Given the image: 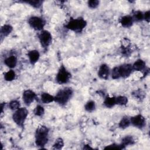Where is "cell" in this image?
Instances as JSON below:
<instances>
[{"instance_id":"6da1fadb","label":"cell","mask_w":150,"mask_h":150,"mask_svg":"<svg viewBox=\"0 0 150 150\" xmlns=\"http://www.w3.org/2000/svg\"><path fill=\"white\" fill-rule=\"evenodd\" d=\"M49 129L46 126H40L35 132V143L38 146H44L48 141Z\"/></svg>"},{"instance_id":"7a4b0ae2","label":"cell","mask_w":150,"mask_h":150,"mask_svg":"<svg viewBox=\"0 0 150 150\" xmlns=\"http://www.w3.org/2000/svg\"><path fill=\"white\" fill-rule=\"evenodd\" d=\"M73 95L71 88L66 87L60 90L54 96V101L61 105L66 104Z\"/></svg>"},{"instance_id":"3957f363","label":"cell","mask_w":150,"mask_h":150,"mask_svg":"<svg viewBox=\"0 0 150 150\" xmlns=\"http://www.w3.org/2000/svg\"><path fill=\"white\" fill-rule=\"evenodd\" d=\"M86 21L81 18L71 19L66 25V27L74 32H80L86 26Z\"/></svg>"},{"instance_id":"277c9868","label":"cell","mask_w":150,"mask_h":150,"mask_svg":"<svg viewBox=\"0 0 150 150\" xmlns=\"http://www.w3.org/2000/svg\"><path fill=\"white\" fill-rule=\"evenodd\" d=\"M28 115V111L26 108H19V109L15 110V112L12 115V118L13 121L18 126H23L25 120Z\"/></svg>"},{"instance_id":"5b68a950","label":"cell","mask_w":150,"mask_h":150,"mask_svg":"<svg viewBox=\"0 0 150 150\" xmlns=\"http://www.w3.org/2000/svg\"><path fill=\"white\" fill-rule=\"evenodd\" d=\"M70 77L71 74L63 66H62L56 74V79L59 84H64L70 80Z\"/></svg>"},{"instance_id":"8992f818","label":"cell","mask_w":150,"mask_h":150,"mask_svg":"<svg viewBox=\"0 0 150 150\" xmlns=\"http://www.w3.org/2000/svg\"><path fill=\"white\" fill-rule=\"evenodd\" d=\"M30 26L36 30H42L45 26V21L39 16H32L28 20Z\"/></svg>"},{"instance_id":"52a82bcc","label":"cell","mask_w":150,"mask_h":150,"mask_svg":"<svg viewBox=\"0 0 150 150\" xmlns=\"http://www.w3.org/2000/svg\"><path fill=\"white\" fill-rule=\"evenodd\" d=\"M39 39L42 46L43 47H47L52 43V36L49 31L44 30H42L39 35Z\"/></svg>"},{"instance_id":"ba28073f","label":"cell","mask_w":150,"mask_h":150,"mask_svg":"<svg viewBox=\"0 0 150 150\" xmlns=\"http://www.w3.org/2000/svg\"><path fill=\"white\" fill-rule=\"evenodd\" d=\"M117 69L120 78L128 77V76H129L133 70L132 66L130 64H123L117 67Z\"/></svg>"},{"instance_id":"9c48e42d","label":"cell","mask_w":150,"mask_h":150,"mask_svg":"<svg viewBox=\"0 0 150 150\" xmlns=\"http://www.w3.org/2000/svg\"><path fill=\"white\" fill-rule=\"evenodd\" d=\"M131 124L138 128H142L145 125V119L141 114H138L130 118Z\"/></svg>"},{"instance_id":"30bf717a","label":"cell","mask_w":150,"mask_h":150,"mask_svg":"<svg viewBox=\"0 0 150 150\" xmlns=\"http://www.w3.org/2000/svg\"><path fill=\"white\" fill-rule=\"evenodd\" d=\"M36 97V93L31 90H25L22 96V99L26 105H30Z\"/></svg>"},{"instance_id":"8fae6325","label":"cell","mask_w":150,"mask_h":150,"mask_svg":"<svg viewBox=\"0 0 150 150\" xmlns=\"http://www.w3.org/2000/svg\"><path fill=\"white\" fill-rule=\"evenodd\" d=\"M110 74V71L108 66L106 64H101L98 71V77L101 79L107 80L109 77Z\"/></svg>"},{"instance_id":"7c38bea8","label":"cell","mask_w":150,"mask_h":150,"mask_svg":"<svg viewBox=\"0 0 150 150\" xmlns=\"http://www.w3.org/2000/svg\"><path fill=\"white\" fill-rule=\"evenodd\" d=\"M121 25L124 28H129L131 26L134 22V19L132 16L125 15L122 16L120 21Z\"/></svg>"},{"instance_id":"4fadbf2b","label":"cell","mask_w":150,"mask_h":150,"mask_svg":"<svg viewBox=\"0 0 150 150\" xmlns=\"http://www.w3.org/2000/svg\"><path fill=\"white\" fill-rule=\"evenodd\" d=\"M28 56L29 61L32 64L36 63L39 60L40 57V54L36 50H32L29 51L28 53Z\"/></svg>"},{"instance_id":"5bb4252c","label":"cell","mask_w":150,"mask_h":150,"mask_svg":"<svg viewBox=\"0 0 150 150\" xmlns=\"http://www.w3.org/2000/svg\"><path fill=\"white\" fill-rule=\"evenodd\" d=\"M4 63L9 68H14L17 64V58L15 56H11L4 60Z\"/></svg>"},{"instance_id":"9a60e30c","label":"cell","mask_w":150,"mask_h":150,"mask_svg":"<svg viewBox=\"0 0 150 150\" xmlns=\"http://www.w3.org/2000/svg\"><path fill=\"white\" fill-rule=\"evenodd\" d=\"M132 66L133 70L136 71H141L145 68V62L141 59H138L134 62Z\"/></svg>"},{"instance_id":"2e32d148","label":"cell","mask_w":150,"mask_h":150,"mask_svg":"<svg viewBox=\"0 0 150 150\" xmlns=\"http://www.w3.org/2000/svg\"><path fill=\"white\" fill-rule=\"evenodd\" d=\"M41 100L45 104H49L54 101V97L47 93H43L41 94Z\"/></svg>"},{"instance_id":"e0dca14e","label":"cell","mask_w":150,"mask_h":150,"mask_svg":"<svg viewBox=\"0 0 150 150\" xmlns=\"http://www.w3.org/2000/svg\"><path fill=\"white\" fill-rule=\"evenodd\" d=\"M104 104L107 108H112L115 104V97H109L107 96L104 101Z\"/></svg>"},{"instance_id":"ac0fdd59","label":"cell","mask_w":150,"mask_h":150,"mask_svg":"<svg viewBox=\"0 0 150 150\" xmlns=\"http://www.w3.org/2000/svg\"><path fill=\"white\" fill-rule=\"evenodd\" d=\"M13 30V28L10 25H4L1 28V36H6L9 35Z\"/></svg>"},{"instance_id":"d6986e66","label":"cell","mask_w":150,"mask_h":150,"mask_svg":"<svg viewBox=\"0 0 150 150\" xmlns=\"http://www.w3.org/2000/svg\"><path fill=\"white\" fill-rule=\"evenodd\" d=\"M131 124V121L130 118H129L128 117H124L119 122V127L122 129H125L129 127V125Z\"/></svg>"},{"instance_id":"ffe728a7","label":"cell","mask_w":150,"mask_h":150,"mask_svg":"<svg viewBox=\"0 0 150 150\" xmlns=\"http://www.w3.org/2000/svg\"><path fill=\"white\" fill-rule=\"evenodd\" d=\"M134 144V139L132 137L130 136V135H127L125 136V137H124L122 139V141H121V144L124 146L125 147L127 145H132Z\"/></svg>"},{"instance_id":"44dd1931","label":"cell","mask_w":150,"mask_h":150,"mask_svg":"<svg viewBox=\"0 0 150 150\" xmlns=\"http://www.w3.org/2000/svg\"><path fill=\"white\" fill-rule=\"evenodd\" d=\"M15 73L14 71L11 70H9L8 71L6 72L4 74V79L6 81H11L12 80H13L15 78Z\"/></svg>"},{"instance_id":"7402d4cb","label":"cell","mask_w":150,"mask_h":150,"mask_svg":"<svg viewBox=\"0 0 150 150\" xmlns=\"http://www.w3.org/2000/svg\"><path fill=\"white\" fill-rule=\"evenodd\" d=\"M115 103L116 104L120 105H124L127 104L128 103V98L127 97L123 96H120L115 97Z\"/></svg>"},{"instance_id":"603a6c76","label":"cell","mask_w":150,"mask_h":150,"mask_svg":"<svg viewBox=\"0 0 150 150\" xmlns=\"http://www.w3.org/2000/svg\"><path fill=\"white\" fill-rule=\"evenodd\" d=\"M85 110L88 112H92L95 110L96 108V104L95 102L92 100H90L87 101L84 106Z\"/></svg>"},{"instance_id":"cb8c5ba5","label":"cell","mask_w":150,"mask_h":150,"mask_svg":"<svg viewBox=\"0 0 150 150\" xmlns=\"http://www.w3.org/2000/svg\"><path fill=\"white\" fill-rule=\"evenodd\" d=\"M23 2H25L26 4H29L30 5H31L32 6L34 7V8H39L42 4V1H38V0H29V1H23Z\"/></svg>"},{"instance_id":"d4e9b609","label":"cell","mask_w":150,"mask_h":150,"mask_svg":"<svg viewBox=\"0 0 150 150\" xmlns=\"http://www.w3.org/2000/svg\"><path fill=\"white\" fill-rule=\"evenodd\" d=\"M133 18L134 21H141L144 20V13L141 11H135L134 13L133 16H132Z\"/></svg>"},{"instance_id":"484cf974","label":"cell","mask_w":150,"mask_h":150,"mask_svg":"<svg viewBox=\"0 0 150 150\" xmlns=\"http://www.w3.org/2000/svg\"><path fill=\"white\" fill-rule=\"evenodd\" d=\"M63 145H64V142H63V139L62 138H59L56 140V141L53 146V148L55 149H60L63 148Z\"/></svg>"},{"instance_id":"4316f807","label":"cell","mask_w":150,"mask_h":150,"mask_svg":"<svg viewBox=\"0 0 150 150\" xmlns=\"http://www.w3.org/2000/svg\"><path fill=\"white\" fill-rule=\"evenodd\" d=\"M45 112L43 107L40 105H38L34 110V114L36 116H41Z\"/></svg>"},{"instance_id":"83f0119b","label":"cell","mask_w":150,"mask_h":150,"mask_svg":"<svg viewBox=\"0 0 150 150\" xmlns=\"http://www.w3.org/2000/svg\"><path fill=\"white\" fill-rule=\"evenodd\" d=\"M9 107L12 110H16L20 108V103L17 100H12L9 103Z\"/></svg>"},{"instance_id":"f1b7e54d","label":"cell","mask_w":150,"mask_h":150,"mask_svg":"<svg viewBox=\"0 0 150 150\" xmlns=\"http://www.w3.org/2000/svg\"><path fill=\"white\" fill-rule=\"evenodd\" d=\"M125 147L123 146L121 144H112L111 145H109L104 148L105 149H124Z\"/></svg>"},{"instance_id":"f546056e","label":"cell","mask_w":150,"mask_h":150,"mask_svg":"<svg viewBox=\"0 0 150 150\" xmlns=\"http://www.w3.org/2000/svg\"><path fill=\"white\" fill-rule=\"evenodd\" d=\"M99 3L100 2L97 0H91L87 2V5L90 8L95 9L98 6Z\"/></svg>"},{"instance_id":"4dcf8cb0","label":"cell","mask_w":150,"mask_h":150,"mask_svg":"<svg viewBox=\"0 0 150 150\" xmlns=\"http://www.w3.org/2000/svg\"><path fill=\"white\" fill-rule=\"evenodd\" d=\"M144 93L142 91H140V90H137V91H135L134 93H133V95L134 96V97L138 98L139 99L144 98Z\"/></svg>"},{"instance_id":"1f68e13d","label":"cell","mask_w":150,"mask_h":150,"mask_svg":"<svg viewBox=\"0 0 150 150\" xmlns=\"http://www.w3.org/2000/svg\"><path fill=\"white\" fill-rule=\"evenodd\" d=\"M150 18V11H147L145 13H144V19L147 22L149 21Z\"/></svg>"},{"instance_id":"d6a6232c","label":"cell","mask_w":150,"mask_h":150,"mask_svg":"<svg viewBox=\"0 0 150 150\" xmlns=\"http://www.w3.org/2000/svg\"><path fill=\"white\" fill-rule=\"evenodd\" d=\"M83 149H93V148H91V147H90V146H88V145H86L85 146H84Z\"/></svg>"}]
</instances>
